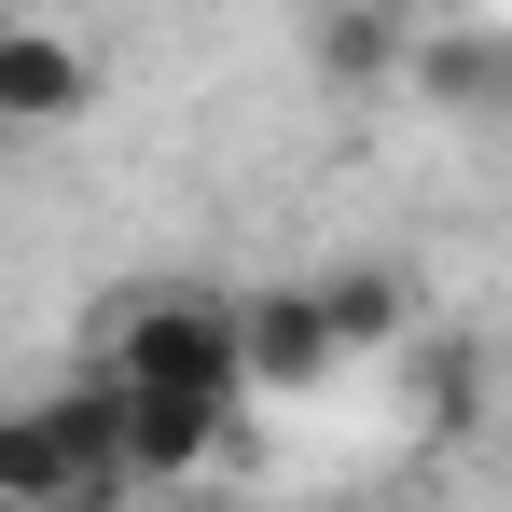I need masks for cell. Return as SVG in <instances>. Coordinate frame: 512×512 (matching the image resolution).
Listing matches in <instances>:
<instances>
[{"mask_svg": "<svg viewBox=\"0 0 512 512\" xmlns=\"http://www.w3.org/2000/svg\"><path fill=\"white\" fill-rule=\"evenodd\" d=\"M111 374L125 388L250 402V305L236 291H139V305H111Z\"/></svg>", "mask_w": 512, "mask_h": 512, "instance_id": "6da1fadb", "label": "cell"}, {"mask_svg": "<svg viewBox=\"0 0 512 512\" xmlns=\"http://www.w3.org/2000/svg\"><path fill=\"white\" fill-rule=\"evenodd\" d=\"M236 443V402L208 388H125V485H194Z\"/></svg>", "mask_w": 512, "mask_h": 512, "instance_id": "7a4b0ae2", "label": "cell"}, {"mask_svg": "<svg viewBox=\"0 0 512 512\" xmlns=\"http://www.w3.org/2000/svg\"><path fill=\"white\" fill-rule=\"evenodd\" d=\"M70 111H97V56L70 42V28H0V125H70Z\"/></svg>", "mask_w": 512, "mask_h": 512, "instance_id": "3957f363", "label": "cell"}, {"mask_svg": "<svg viewBox=\"0 0 512 512\" xmlns=\"http://www.w3.org/2000/svg\"><path fill=\"white\" fill-rule=\"evenodd\" d=\"M346 346L319 319V291H250V388H319Z\"/></svg>", "mask_w": 512, "mask_h": 512, "instance_id": "277c9868", "label": "cell"}, {"mask_svg": "<svg viewBox=\"0 0 512 512\" xmlns=\"http://www.w3.org/2000/svg\"><path fill=\"white\" fill-rule=\"evenodd\" d=\"M0 512H84V471H70V443H56L42 402L0 416Z\"/></svg>", "mask_w": 512, "mask_h": 512, "instance_id": "5b68a950", "label": "cell"}, {"mask_svg": "<svg viewBox=\"0 0 512 512\" xmlns=\"http://www.w3.org/2000/svg\"><path fill=\"white\" fill-rule=\"evenodd\" d=\"M305 291H319V319H333V346H346V360L402 333V277H374V263H346V277H305Z\"/></svg>", "mask_w": 512, "mask_h": 512, "instance_id": "8992f818", "label": "cell"}, {"mask_svg": "<svg viewBox=\"0 0 512 512\" xmlns=\"http://www.w3.org/2000/svg\"><path fill=\"white\" fill-rule=\"evenodd\" d=\"M388 56H402V42H388V14H374V0H333V14H319V70H333L346 97L388 84Z\"/></svg>", "mask_w": 512, "mask_h": 512, "instance_id": "52a82bcc", "label": "cell"}, {"mask_svg": "<svg viewBox=\"0 0 512 512\" xmlns=\"http://www.w3.org/2000/svg\"><path fill=\"white\" fill-rule=\"evenodd\" d=\"M0 28H14V14H0Z\"/></svg>", "mask_w": 512, "mask_h": 512, "instance_id": "ba28073f", "label": "cell"}]
</instances>
